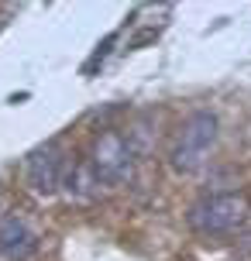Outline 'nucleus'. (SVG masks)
<instances>
[{
	"instance_id": "nucleus-1",
	"label": "nucleus",
	"mask_w": 251,
	"mask_h": 261,
	"mask_svg": "<svg viewBox=\"0 0 251 261\" xmlns=\"http://www.w3.org/2000/svg\"><path fill=\"white\" fill-rule=\"evenodd\" d=\"M213 141H217V117L210 110H199L179 127V138H175V148H172V169L183 172V175H193L207 165V158L213 151Z\"/></svg>"
},
{
	"instance_id": "nucleus-2",
	"label": "nucleus",
	"mask_w": 251,
	"mask_h": 261,
	"mask_svg": "<svg viewBox=\"0 0 251 261\" xmlns=\"http://www.w3.org/2000/svg\"><path fill=\"white\" fill-rule=\"evenodd\" d=\"M244 220H248V199L241 193L210 196L189 210V227L199 234H227V230H238Z\"/></svg>"
},
{
	"instance_id": "nucleus-3",
	"label": "nucleus",
	"mask_w": 251,
	"mask_h": 261,
	"mask_svg": "<svg viewBox=\"0 0 251 261\" xmlns=\"http://www.w3.org/2000/svg\"><path fill=\"white\" fill-rule=\"evenodd\" d=\"M93 172L104 182H120L131 175V144L117 130H107L93 141Z\"/></svg>"
},
{
	"instance_id": "nucleus-4",
	"label": "nucleus",
	"mask_w": 251,
	"mask_h": 261,
	"mask_svg": "<svg viewBox=\"0 0 251 261\" xmlns=\"http://www.w3.org/2000/svg\"><path fill=\"white\" fill-rule=\"evenodd\" d=\"M62 179V148L55 141L41 144L28 155V182L35 186L38 193H55Z\"/></svg>"
},
{
	"instance_id": "nucleus-5",
	"label": "nucleus",
	"mask_w": 251,
	"mask_h": 261,
	"mask_svg": "<svg viewBox=\"0 0 251 261\" xmlns=\"http://www.w3.org/2000/svg\"><path fill=\"white\" fill-rule=\"evenodd\" d=\"M38 251V237L28 230L21 220H4L0 223V254L11 261H28Z\"/></svg>"
}]
</instances>
